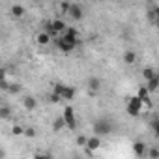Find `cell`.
I'll return each mask as SVG.
<instances>
[{
	"label": "cell",
	"instance_id": "d4e9b609",
	"mask_svg": "<svg viewBox=\"0 0 159 159\" xmlns=\"http://www.w3.org/2000/svg\"><path fill=\"white\" fill-rule=\"evenodd\" d=\"M8 116H10V109H8V107H2V109H0V118L6 120Z\"/></svg>",
	"mask_w": 159,
	"mask_h": 159
},
{
	"label": "cell",
	"instance_id": "5b68a950",
	"mask_svg": "<svg viewBox=\"0 0 159 159\" xmlns=\"http://www.w3.org/2000/svg\"><path fill=\"white\" fill-rule=\"evenodd\" d=\"M99 146H101V139L96 137V135H92L88 139V142H86V153H92L94 150H99Z\"/></svg>",
	"mask_w": 159,
	"mask_h": 159
},
{
	"label": "cell",
	"instance_id": "8fae6325",
	"mask_svg": "<svg viewBox=\"0 0 159 159\" xmlns=\"http://www.w3.org/2000/svg\"><path fill=\"white\" fill-rule=\"evenodd\" d=\"M146 88L150 90V92H155V90H159V75H155L152 81H148L146 83Z\"/></svg>",
	"mask_w": 159,
	"mask_h": 159
},
{
	"label": "cell",
	"instance_id": "484cf974",
	"mask_svg": "<svg viewBox=\"0 0 159 159\" xmlns=\"http://www.w3.org/2000/svg\"><path fill=\"white\" fill-rule=\"evenodd\" d=\"M64 88H66L64 84H56V86H54V90H52V94H58V96H62V92H64Z\"/></svg>",
	"mask_w": 159,
	"mask_h": 159
},
{
	"label": "cell",
	"instance_id": "5bb4252c",
	"mask_svg": "<svg viewBox=\"0 0 159 159\" xmlns=\"http://www.w3.org/2000/svg\"><path fill=\"white\" fill-rule=\"evenodd\" d=\"M66 125H67V124H66V120H64L62 116H58V118L52 122V129H54V131H62Z\"/></svg>",
	"mask_w": 159,
	"mask_h": 159
},
{
	"label": "cell",
	"instance_id": "9a60e30c",
	"mask_svg": "<svg viewBox=\"0 0 159 159\" xmlns=\"http://www.w3.org/2000/svg\"><path fill=\"white\" fill-rule=\"evenodd\" d=\"M38 43H39V45H49V43H51V36H49L47 32H39V34H38Z\"/></svg>",
	"mask_w": 159,
	"mask_h": 159
},
{
	"label": "cell",
	"instance_id": "1f68e13d",
	"mask_svg": "<svg viewBox=\"0 0 159 159\" xmlns=\"http://www.w3.org/2000/svg\"><path fill=\"white\" fill-rule=\"evenodd\" d=\"M49 159H54V157H51V155H49Z\"/></svg>",
	"mask_w": 159,
	"mask_h": 159
},
{
	"label": "cell",
	"instance_id": "cb8c5ba5",
	"mask_svg": "<svg viewBox=\"0 0 159 159\" xmlns=\"http://www.w3.org/2000/svg\"><path fill=\"white\" fill-rule=\"evenodd\" d=\"M25 137H30V139L36 137V129H34V127H26V129H25Z\"/></svg>",
	"mask_w": 159,
	"mask_h": 159
},
{
	"label": "cell",
	"instance_id": "d6986e66",
	"mask_svg": "<svg viewBox=\"0 0 159 159\" xmlns=\"http://www.w3.org/2000/svg\"><path fill=\"white\" fill-rule=\"evenodd\" d=\"M137 96H139V98H140V99L144 101L146 98H150V90H148L146 86H140V88H139V94H137Z\"/></svg>",
	"mask_w": 159,
	"mask_h": 159
},
{
	"label": "cell",
	"instance_id": "83f0119b",
	"mask_svg": "<svg viewBox=\"0 0 159 159\" xmlns=\"http://www.w3.org/2000/svg\"><path fill=\"white\" fill-rule=\"evenodd\" d=\"M60 99H62V96H58V94H51V101H52V103H60Z\"/></svg>",
	"mask_w": 159,
	"mask_h": 159
},
{
	"label": "cell",
	"instance_id": "9c48e42d",
	"mask_svg": "<svg viewBox=\"0 0 159 159\" xmlns=\"http://www.w3.org/2000/svg\"><path fill=\"white\" fill-rule=\"evenodd\" d=\"M133 152H135V155H144L146 152H148V146L144 144V142H140V140H137L135 144H133Z\"/></svg>",
	"mask_w": 159,
	"mask_h": 159
},
{
	"label": "cell",
	"instance_id": "4316f807",
	"mask_svg": "<svg viewBox=\"0 0 159 159\" xmlns=\"http://www.w3.org/2000/svg\"><path fill=\"white\" fill-rule=\"evenodd\" d=\"M19 90H21V84H11V86H10V90H8V92H11V94H17V92H19Z\"/></svg>",
	"mask_w": 159,
	"mask_h": 159
},
{
	"label": "cell",
	"instance_id": "7a4b0ae2",
	"mask_svg": "<svg viewBox=\"0 0 159 159\" xmlns=\"http://www.w3.org/2000/svg\"><path fill=\"white\" fill-rule=\"evenodd\" d=\"M144 107V101L139 98V96H133L129 101H127V114L129 116H139L140 109Z\"/></svg>",
	"mask_w": 159,
	"mask_h": 159
},
{
	"label": "cell",
	"instance_id": "d6a6232c",
	"mask_svg": "<svg viewBox=\"0 0 159 159\" xmlns=\"http://www.w3.org/2000/svg\"><path fill=\"white\" fill-rule=\"evenodd\" d=\"M157 26H159V19H157Z\"/></svg>",
	"mask_w": 159,
	"mask_h": 159
},
{
	"label": "cell",
	"instance_id": "8992f818",
	"mask_svg": "<svg viewBox=\"0 0 159 159\" xmlns=\"http://www.w3.org/2000/svg\"><path fill=\"white\" fill-rule=\"evenodd\" d=\"M67 15L71 19H75V21H81L83 19V8H81V4H71V10H69Z\"/></svg>",
	"mask_w": 159,
	"mask_h": 159
},
{
	"label": "cell",
	"instance_id": "4dcf8cb0",
	"mask_svg": "<svg viewBox=\"0 0 159 159\" xmlns=\"http://www.w3.org/2000/svg\"><path fill=\"white\" fill-rule=\"evenodd\" d=\"M34 159H49V155H36Z\"/></svg>",
	"mask_w": 159,
	"mask_h": 159
},
{
	"label": "cell",
	"instance_id": "f546056e",
	"mask_svg": "<svg viewBox=\"0 0 159 159\" xmlns=\"http://www.w3.org/2000/svg\"><path fill=\"white\" fill-rule=\"evenodd\" d=\"M153 13H155V17L159 19V6H155V10H153ZM157 19H155V21H157Z\"/></svg>",
	"mask_w": 159,
	"mask_h": 159
},
{
	"label": "cell",
	"instance_id": "44dd1931",
	"mask_svg": "<svg viewBox=\"0 0 159 159\" xmlns=\"http://www.w3.org/2000/svg\"><path fill=\"white\" fill-rule=\"evenodd\" d=\"M86 142H88V139L84 135H79L77 137V146H86Z\"/></svg>",
	"mask_w": 159,
	"mask_h": 159
},
{
	"label": "cell",
	"instance_id": "e0dca14e",
	"mask_svg": "<svg viewBox=\"0 0 159 159\" xmlns=\"http://www.w3.org/2000/svg\"><path fill=\"white\" fill-rule=\"evenodd\" d=\"M155 75H157V73H155L152 67H146V69L142 71V77H144V81H146V83H148V81H152V79H153Z\"/></svg>",
	"mask_w": 159,
	"mask_h": 159
},
{
	"label": "cell",
	"instance_id": "4fadbf2b",
	"mask_svg": "<svg viewBox=\"0 0 159 159\" xmlns=\"http://www.w3.org/2000/svg\"><path fill=\"white\" fill-rule=\"evenodd\" d=\"M77 36H79V32L75 28H71V26H67V30L64 32V38L66 39H71V41H77Z\"/></svg>",
	"mask_w": 159,
	"mask_h": 159
},
{
	"label": "cell",
	"instance_id": "ba28073f",
	"mask_svg": "<svg viewBox=\"0 0 159 159\" xmlns=\"http://www.w3.org/2000/svg\"><path fill=\"white\" fill-rule=\"evenodd\" d=\"M52 28H54L56 34H62V36H64V32L67 30V26H66V23H64L62 19H54V21H52Z\"/></svg>",
	"mask_w": 159,
	"mask_h": 159
},
{
	"label": "cell",
	"instance_id": "f1b7e54d",
	"mask_svg": "<svg viewBox=\"0 0 159 159\" xmlns=\"http://www.w3.org/2000/svg\"><path fill=\"white\" fill-rule=\"evenodd\" d=\"M144 105H146V107H152V99H150V98H146V99H144Z\"/></svg>",
	"mask_w": 159,
	"mask_h": 159
},
{
	"label": "cell",
	"instance_id": "6da1fadb",
	"mask_svg": "<svg viewBox=\"0 0 159 159\" xmlns=\"http://www.w3.org/2000/svg\"><path fill=\"white\" fill-rule=\"evenodd\" d=\"M112 129H114V125H112V122H111L109 118H99V120H96V124H94V133H96V137L111 135Z\"/></svg>",
	"mask_w": 159,
	"mask_h": 159
},
{
	"label": "cell",
	"instance_id": "ac0fdd59",
	"mask_svg": "<svg viewBox=\"0 0 159 159\" xmlns=\"http://www.w3.org/2000/svg\"><path fill=\"white\" fill-rule=\"evenodd\" d=\"M11 15H15V17H21V15H25V8H23V6H19V4L11 6Z\"/></svg>",
	"mask_w": 159,
	"mask_h": 159
},
{
	"label": "cell",
	"instance_id": "30bf717a",
	"mask_svg": "<svg viewBox=\"0 0 159 159\" xmlns=\"http://www.w3.org/2000/svg\"><path fill=\"white\" fill-rule=\"evenodd\" d=\"M23 105H25V109H26V111H34V109L38 107V101H36V98L26 96V98H25V101H23Z\"/></svg>",
	"mask_w": 159,
	"mask_h": 159
},
{
	"label": "cell",
	"instance_id": "277c9868",
	"mask_svg": "<svg viewBox=\"0 0 159 159\" xmlns=\"http://www.w3.org/2000/svg\"><path fill=\"white\" fill-rule=\"evenodd\" d=\"M62 118L66 120V124H67V127H69V129H75L77 122H75V111H73V107H66V109H64Z\"/></svg>",
	"mask_w": 159,
	"mask_h": 159
},
{
	"label": "cell",
	"instance_id": "7c38bea8",
	"mask_svg": "<svg viewBox=\"0 0 159 159\" xmlns=\"http://www.w3.org/2000/svg\"><path fill=\"white\" fill-rule=\"evenodd\" d=\"M73 98H75V88H73V86H66V88H64V92H62V99L71 101Z\"/></svg>",
	"mask_w": 159,
	"mask_h": 159
},
{
	"label": "cell",
	"instance_id": "7402d4cb",
	"mask_svg": "<svg viewBox=\"0 0 159 159\" xmlns=\"http://www.w3.org/2000/svg\"><path fill=\"white\" fill-rule=\"evenodd\" d=\"M152 127H153V133H155V137H159V118H155V120L152 122Z\"/></svg>",
	"mask_w": 159,
	"mask_h": 159
},
{
	"label": "cell",
	"instance_id": "603a6c76",
	"mask_svg": "<svg viewBox=\"0 0 159 159\" xmlns=\"http://www.w3.org/2000/svg\"><path fill=\"white\" fill-rule=\"evenodd\" d=\"M11 133H13V135H25V129H23L21 125H13V129H11Z\"/></svg>",
	"mask_w": 159,
	"mask_h": 159
},
{
	"label": "cell",
	"instance_id": "52a82bcc",
	"mask_svg": "<svg viewBox=\"0 0 159 159\" xmlns=\"http://www.w3.org/2000/svg\"><path fill=\"white\" fill-rule=\"evenodd\" d=\"M88 90L94 92V94H98L101 90V79L99 77H90L88 79Z\"/></svg>",
	"mask_w": 159,
	"mask_h": 159
},
{
	"label": "cell",
	"instance_id": "3957f363",
	"mask_svg": "<svg viewBox=\"0 0 159 159\" xmlns=\"http://www.w3.org/2000/svg\"><path fill=\"white\" fill-rule=\"evenodd\" d=\"M77 45H79V39H77V41H71V39H66L64 36L56 38V47H58L62 52H71Z\"/></svg>",
	"mask_w": 159,
	"mask_h": 159
},
{
	"label": "cell",
	"instance_id": "2e32d148",
	"mask_svg": "<svg viewBox=\"0 0 159 159\" xmlns=\"http://www.w3.org/2000/svg\"><path fill=\"white\" fill-rule=\"evenodd\" d=\"M124 62H125V64H135V62H137V54H135L133 51H127V52L124 54Z\"/></svg>",
	"mask_w": 159,
	"mask_h": 159
},
{
	"label": "cell",
	"instance_id": "ffe728a7",
	"mask_svg": "<svg viewBox=\"0 0 159 159\" xmlns=\"http://www.w3.org/2000/svg\"><path fill=\"white\" fill-rule=\"evenodd\" d=\"M148 155H150V159H159V148H157V146L150 148V150H148Z\"/></svg>",
	"mask_w": 159,
	"mask_h": 159
}]
</instances>
